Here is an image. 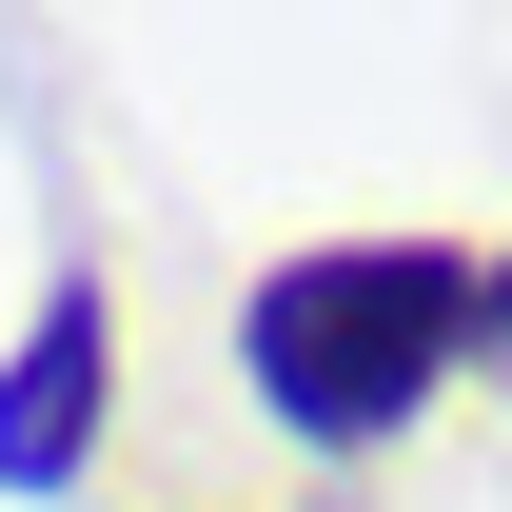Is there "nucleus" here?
Returning a JSON list of instances; mask_svg holds the SVG:
<instances>
[{"mask_svg":"<svg viewBox=\"0 0 512 512\" xmlns=\"http://www.w3.org/2000/svg\"><path fill=\"white\" fill-rule=\"evenodd\" d=\"M453 375H473V256L453 237H316L237 296V394L335 473L394 453Z\"/></svg>","mask_w":512,"mask_h":512,"instance_id":"obj_1","label":"nucleus"},{"mask_svg":"<svg viewBox=\"0 0 512 512\" xmlns=\"http://www.w3.org/2000/svg\"><path fill=\"white\" fill-rule=\"evenodd\" d=\"M99 434H119V276H40V316L0 335V493H79Z\"/></svg>","mask_w":512,"mask_h":512,"instance_id":"obj_2","label":"nucleus"},{"mask_svg":"<svg viewBox=\"0 0 512 512\" xmlns=\"http://www.w3.org/2000/svg\"><path fill=\"white\" fill-rule=\"evenodd\" d=\"M473 375H512V237L473 256Z\"/></svg>","mask_w":512,"mask_h":512,"instance_id":"obj_3","label":"nucleus"}]
</instances>
